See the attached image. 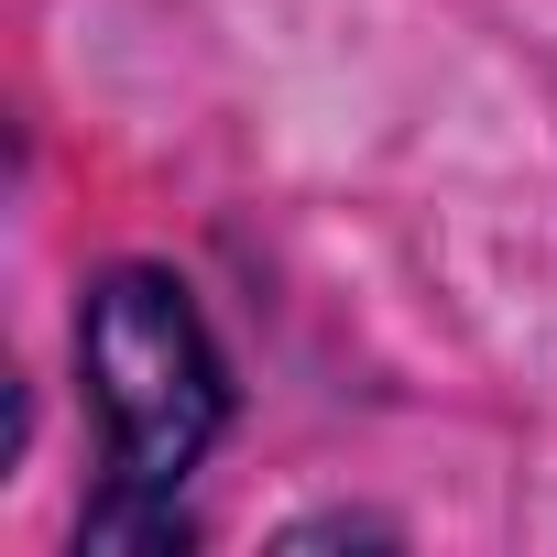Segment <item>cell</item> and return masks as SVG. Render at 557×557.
Instances as JSON below:
<instances>
[{
    "mask_svg": "<svg viewBox=\"0 0 557 557\" xmlns=\"http://www.w3.org/2000/svg\"><path fill=\"white\" fill-rule=\"evenodd\" d=\"M77 372H88V405H99V492L77 513V546H132V557H175L197 546L186 524V481L208 470V448L230 437L240 416V383H230V350L197 307L186 273L164 262H110L88 273V307H77Z\"/></svg>",
    "mask_w": 557,
    "mask_h": 557,
    "instance_id": "6da1fadb",
    "label": "cell"
},
{
    "mask_svg": "<svg viewBox=\"0 0 557 557\" xmlns=\"http://www.w3.org/2000/svg\"><path fill=\"white\" fill-rule=\"evenodd\" d=\"M285 546H394V524L383 513H307V524H285Z\"/></svg>",
    "mask_w": 557,
    "mask_h": 557,
    "instance_id": "7a4b0ae2",
    "label": "cell"
}]
</instances>
